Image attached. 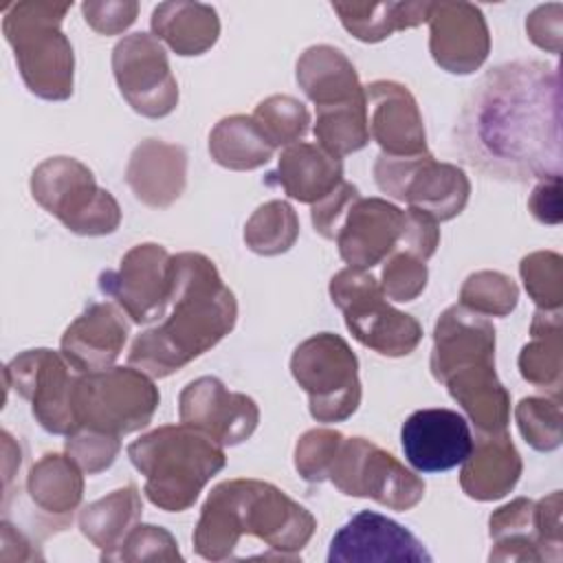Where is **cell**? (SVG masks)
Segmentation results:
<instances>
[{
    "label": "cell",
    "instance_id": "obj_6",
    "mask_svg": "<svg viewBox=\"0 0 563 563\" xmlns=\"http://www.w3.org/2000/svg\"><path fill=\"white\" fill-rule=\"evenodd\" d=\"M158 400L161 396L152 376L132 365L86 372L75 378L73 385V413L77 429L114 438L150 424Z\"/></svg>",
    "mask_w": 563,
    "mask_h": 563
},
{
    "label": "cell",
    "instance_id": "obj_39",
    "mask_svg": "<svg viewBox=\"0 0 563 563\" xmlns=\"http://www.w3.org/2000/svg\"><path fill=\"white\" fill-rule=\"evenodd\" d=\"M523 286L539 310H561L563 299V266L561 255L537 251L521 260L519 266Z\"/></svg>",
    "mask_w": 563,
    "mask_h": 563
},
{
    "label": "cell",
    "instance_id": "obj_37",
    "mask_svg": "<svg viewBox=\"0 0 563 563\" xmlns=\"http://www.w3.org/2000/svg\"><path fill=\"white\" fill-rule=\"evenodd\" d=\"M517 284L497 271H479L466 277L460 303L484 317H506L517 306Z\"/></svg>",
    "mask_w": 563,
    "mask_h": 563
},
{
    "label": "cell",
    "instance_id": "obj_12",
    "mask_svg": "<svg viewBox=\"0 0 563 563\" xmlns=\"http://www.w3.org/2000/svg\"><path fill=\"white\" fill-rule=\"evenodd\" d=\"M495 543L490 561H559L561 559V493L532 501L519 497L490 515Z\"/></svg>",
    "mask_w": 563,
    "mask_h": 563
},
{
    "label": "cell",
    "instance_id": "obj_4",
    "mask_svg": "<svg viewBox=\"0 0 563 563\" xmlns=\"http://www.w3.org/2000/svg\"><path fill=\"white\" fill-rule=\"evenodd\" d=\"M128 455L145 475L147 499L167 512L194 506L207 482L227 464L224 449L187 424H165L141 435L128 446Z\"/></svg>",
    "mask_w": 563,
    "mask_h": 563
},
{
    "label": "cell",
    "instance_id": "obj_24",
    "mask_svg": "<svg viewBox=\"0 0 563 563\" xmlns=\"http://www.w3.org/2000/svg\"><path fill=\"white\" fill-rule=\"evenodd\" d=\"M125 180L134 196L154 209H165L185 189L187 154L180 145L147 139L130 156Z\"/></svg>",
    "mask_w": 563,
    "mask_h": 563
},
{
    "label": "cell",
    "instance_id": "obj_8",
    "mask_svg": "<svg viewBox=\"0 0 563 563\" xmlns=\"http://www.w3.org/2000/svg\"><path fill=\"white\" fill-rule=\"evenodd\" d=\"M332 303L343 312L352 336L383 356H407L420 339L422 328L411 317L391 308L380 284L361 268H343L330 282Z\"/></svg>",
    "mask_w": 563,
    "mask_h": 563
},
{
    "label": "cell",
    "instance_id": "obj_36",
    "mask_svg": "<svg viewBox=\"0 0 563 563\" xmlns=\"http://www.w3.org/2000/svg\"><path fill=\"white\" fill-rule=\"evenodd\" d=\"M299 235V220L295 209L284 200H271L249 218L244 227V242L260 255H279L288 251Z\"/></svg>",
    "mask_w": 563,
    "mask_h": 563
},
{
    "label": "cell",
    "instance_id": "obj_30",
    "mask_svg": "<svg viewBox=\"0 0 563 563\" xmlns=\"http://www.w3.org/2000/svg\"><path fill=\"white\" fill-rule=\"evenodd\" d=\"M156 40H165L178 55H200L211 48L220 33L218 15L198 2H165L152 13Z\"/></svg>",
    "mask_w": 563,
    "mask_h": 563
},
{
    "label": "cell",
    "instance_id": "obj_2",
    "mask_svg": "<svg viewBox=\"0 0 563 563\" xmlns=\"http://www.w3.org/2000/svg\"><path fill=\"white\" fill-rule=\"evenodd\" d=\"M169 306V317L139 334L128 354V365L152 378H165L211 350L238 317L235 297L213 262L191 251L172 257Z\"/></svg>",
    "mask_w": 563,
    "mask_h": 563
},
{
    "label": "cell",
    "instance_id": "obj_9",
    "mask_svg": "<svg viewBox=\"0 0 563 563\" xmlns=\"http://www.w3.org/2000/svg\"><path fill=\"white\" fill-rule=\"evenodd\" d=\"M290 372L308 394L317 422H341L358 409V361L339 334L321 332L306 339L290 358Z\"/></svg>",
    "mask_w": 563,
    "mask_h": 563
},
{
    "label": "cell",
    "instance_id": "obj_15",
    "mask_svg": "<svg viewBox=\"0 0 563 563\" xmlns=\"http://www.w3.org/2000/svg\"><path fill=\"white\" fill-rule=\"evenodd\" d=\"M66 358L53 350H26L4 367V378L22 398L31 402L35 420L57 435L77 429L73 413V385Z\"/></svg>",
    "mask_w": 563,
    "mask_h": 563
},
{
    "label": "cell",
    "instance_id": "obj_13",
    "mask_svg": "<svg viewBox=\"0 0 563 563\" xmlns=\"http://www.w3.org/2000/svg\"><path fill=\"white\" fill-rule=\"evenodd\" d=\"M112 70L125 101L143 117L158 119L178 103V84L167 53L154 35L132 33L112 51Z\"/></svg>",
    "mask_w": 563,
    "mask_h": 563
},
{
    "label": "cell",
    "instance_id": "obj_46",
    "mask_svg": "<svg viewBox=\"0 0 563 563\" xmlns=\"http://www.w3.org/2000/svg\"><path fill=\"white\" fill-rule=\"evenodd\" d=\"M358 196V189L350 183H341L332 194H328L323 200H319L317 205H312V224L314 229L328 238L334 240L339 222L343 220L350 202Z\"/></svg>",
    "mask_w": 563,
    "mask_h": 563
},
{
    "label": "cell",
    "instance_id": "obj_5",
    "mask_svg": "<svg viewBox=\"0 0 563 563\" xmlns=\"http://www.w3.org/2000/svg\"><path fill=\"white\" fill-rule=\"evenodd\" d=\"M70 4L18 2L4 7L2 29L26 88L48 101L73 95V46L59 24Z\"/></svg>",
    "mask_w": 563,
    "mask_h": 563
},
{
    "label": "cell",
    "instance_id": "obj_17",
    "mask_svg": "<svg viewBox=\"0 0 563 563\" xmlns=\"http://www.w3.org/2000/svg\"><path fill=\"white\" fill-rule=\"evenodd\" d=\"M431 563V554L405 526L363 510L330 541L328 563Z\"/></svg>",
    "mask_w": 563,
    "mask_h": 563
},
{
    "label": "cell",
    "instance_id": "obj_32",
    "mask_svg": "<svg viewBox=\"0 0 563 563\" xmlns=\"http://www.w3.org/2000/svg\"><path fill=\"white\" fill-rule=\"evenodd\" d=\"M431 2H332L343 26L361 42H380L398 29L427 22Z\"/></svg>",
    "mask_w": 563,
    "mask_h": 563
},
{
    "label": "cell",
    "instance_id": "obj_29",
    "mask_svg": "<svg viewBox=\"0 0 563 563\" xmlns=\"http://www.w3.org/2000/svg\"><path fill=\"white\" fill-rule=\"evenodd\" d=\"M143 504L136 486L117 488L88 504L79 512V528L88 541L101 550V561H114L125 537L141 523Z\"/></svg>",
    "mask_w": 563,
    "mask_h": 563
},
{
    "label": "cell",
    "instance_id": "obj_26",
    "mask_svg": "<svg viewBox=\"0 0 563 563\" xmlns=\"http://www.w3.org/2000/svg\"><path fill=\"white\" fill-rule=\"evenodd\" d=\"M521 475V457L510 442L508 429L497 433H477L471 455L462 462L460 486L479 501L508 495Z\"/></svg>",
    "mask_w": 563,
    "mask_h": 563
},
{
    "label": "cell",
    "instance_id": "obj_7",
    "mask_svg": "<svg viewBox=\"0 0 563 563\" xmlns=\"http://www.w3.org/2000/svg\"><path fill=\"white\" fill-rule=\"evenodd\" d=\"M31 194L40 207L77 235H106L121 222L110 191L95 183L92 172L70 156L40 163L31 176Z\"/></svg>",
    "mask_w": 563,
    "mask_h": 563
},
{
    "label": "cell",
    "instance_id": "obj_43",
    "mask_svg": "<svg viewBox=\"0 0 563 563\" xmlns=\"http://www.w3.org/2000/svg\"><path fill=\"white\" fill-rule=\"evenodd\" d=\"M114 561H183L176 539L161 526L139 523L123 541Z\"/></svg>",
    "mask_w": 563,
    "mask_h": 563
},
{
    "label": "cell",
    "instance_id": "obj_31",
    "mask_svg": "<svg viewBox=\"0 0 563 563\" xmlns=\"http://www.w3.org/2000/svg\"><path fill=\"white\" fill-rule=\"evenodd\" d=\"M26 490L44 515L66 523L81 501L84 479L79 466L68 455L46 453L29 471Z\"/></svg>",
    "mask_w": 563,
    "mask_h": 563
},
{
    "label": "cell",
    "instance_id": "obj_45",
    "mask_svg": "<svg viewBox=\"0 0 563 563\" xmlns=\"http://www.w3.org/2000/svg\"><path fill=\"white\" fill-rule=\"evenodd\" d=\"M438 242H440V231H438V222L418 211V209H407L405 211V233H402V242L396 251H405V253H411L416 255L418 260L427 262L435 249H438Z\"/></svg>",
    "mask_w": 563,
    "mask_h": 563
},
{
    "label": "cell",
    "instance_id": "obj_33",
    "mask_svg": "<svg viewBox=\"0 0 563 563\" xmlns=\"http://www.w3.org/2000/svg\"><path fill=\"white\" fill-rule=\"evenodd\" d=\"M211 158L235 172H246L266 165L273 158L275 147L264 136L253 117L233 114L216 123L209 134Z\"/></svg>",
    "mask_w": 563,
    "mask_h": 563
},
{
    "label": "cell",
    "instance_id": "obj_49",
    "mask_svg": "<svg viewBox=\"0 0 563 563\" xmlns=\"http://www.w3.org/2000/svg\"><path fill=\"white\" fill-rule=\"evenodd\" d=\"M559 191H561V176L543 178L532 196H530V211L539 222L559 224L561 222V205H559Z\"/></svg>",
    "mask_w": 563,
    "mask_h": 563
},
{
    "label": "cell",
    "instance_id": "obj_38",
    "mask_svg": "<svg viewBox=\"0 0 563 563\" xmlns=\"http://www.w3.org/2000/svg\"><path fill=\"white\" fill-rule=\"evenodd\" d=\"M253 119L273 147H279V145L288 147L297 143L308 132V123H310V114L306 106L288 95H275L262 101L255 108Z\"/></svg>",
    "mask_w": 563,
    "mask_h": 563
},
{
    "label": "cell",
    "instance_id": "obj_27",
    "mask_svg": "<svg viewBox=\"0 0 563 563\" xmlns=\"http://www.w3.org/2000/svg\"><path fill=\"white\" fill-rule=\"evenodd\" d=\"M297 81L317 110L365 101L352 62L334 46H310L297 62Z\"/></svg>",
    "mask_w": 563,
    "mask_h": 563
},
{
    "label": "cell",
    "instance_id": "obj_41",
    "mask_svg": "<svg viewBox=\"0 0 563 563\" xmlns=\"http://www.w3.org/2000/svg\"><path fill=\"white\" fill-rule=\"evenodd\" d=\"M343 435L332 429H312L303 433L295 449V466L308 482L328 479V471Z\"/></svg>",
    "mask_w": 563,
    "mask_h": 563
},
{
    "label": "cell",
    "instance_id": "obj_11",
    "mask_svg": "<svg viewBox=\"0 0 563 563\" xmlns=\"http://www.w3.org/2000/svg\"><path fill=\"white\" fill-rule=\"evenodd\" d=\"M328 479L352 497H369L391 510H409L424 497V482L391 453L365 438H343Z\"/></svg>",
    "mask_w": 563,
    "mask_h": 563
},
{
    "label": "cell",
    "instance_id": "obj_3",
    "mask_svg": "<svg viewBox=\"0 0 563 563\" xmlns=\"http://www.w3.org/2000/svg\"><path fill=\"white\" fill-rule=\"evenodd\" d=\"M314 528L317 519L277 486L260 479H227L202 504L194 550L209 561L233 559L246 534L266 543L268 559H297Z\"/></svg>",
    "mask_w": 563,
    "mask_h": 563
},
{
    "label": "cell",
    "instance_id": "obj_47",
    "mask_svg": "<svg viewBox=\"0 0 563 563\" xmlns=\"http://www.w3.org/2000/svg\"><path fill=\"white\" fill-rule=\"evenodd\" d=\"M81 9L86 22L95 31L103 35H114L134 22L139 7L136 2H84Z\"/></svg>",
    "mask_w": 563,
    "mask_h": 563
},
{
    "label": "cell",
    "instance_id": "obj_19",
    "mask_svg": "<svg viewBox=\"0 0 563 563\" xmlns=\"http://www.w3.org/2000/svg\"><path fill=\"white\" fill-rule=\"evenodd\" d=\"M407 462L420 473H442L462 464L473 451L471 427L453 409H418L400 429Z\"/></svg>",
    "mask_w": 563,
    "mask_h": 563
},
{
    "label": "cell",
    "instance_id": "obj_1",
    "mask_svg": "<svg viewBox=\"0 0 563 563\" xmlns=\"http://www.w3.org/2000/svg\"><path fill=\"white\" fill-rule=\"evenodd\" d=\"M455 147L501 180L561 176V86L556 66L512 62L486 73L455 125Z\"/></svg>",
    "mask_w": 563,
    "mask_h": 563
},
{
    "label": "cell",
    "instance_id": "obj_10",
    "mask_svg": "<svg viewBox=\"0 0 563 563\" xmlns=\"http://www.w3.org/2000/svg\"><path fill=\"white\" fill-rule=\"evenodd\" d=\"M378 189L431 216L435 222L455 218L468 202L471 183L457 165L438 163L429 152L416 156L380 154L374 163Z\"/></svg>",
    "mask_w": 563,
    "mask_h": 563
},
{
    "label": "cell",
    "instance_id": "obj_40",
    "mask_svg": "<svg viewBox=\"0 0 563 563\" xmlns=\"http://www.w3.org/2000/svg\"><path fill=\"white\" fill-rule=\"evenodd\" d=\"M517 424L526 442L537 451H552L561 444V402L559 398H523L517 409Z\"/></svg>",
    "mask_w": 563,
    "mask_h": 563
},
{
    "label": "cell",
    "instance_id": "obj_20",
    "mask_svg": "<svg viewBox=\"0 0 563 563\" xmlns=\"http://www.w3.org/2000/svg\"><path fill=\"white\" fill-rule=\"evenodd\" d=\"M429 48L438 66L455 75L477 70L490 51L482 11L468 2H431Z\"/></svg>",
    "mask_w": 563,
    "mask_h": 563
},
{
    "label": "cell",
    "instance_id": "obj_14",
    "mask_svg": "<svg viewBox=\"0 0 563 563\" xmlns=\"http://www.w3.org/2000/svg\"><path fill=\"white\" fill-rule=\"evenodd\" d=\"M99 288L112 297L134 323L163 317L172 295V255L161 244L130 249L117 271L99 275Z\"/></svg>",
    "mask_w": 563,
    "mask_h": 563
},
{
    "label": "cell",
    "instance_id": "obj_28",
    "mask_svg": "<svg viewBox=\"0 0 563 563\" xmlns=\"http://www.w3.org/2000/svg\"><path fill=\"white\" fill-rule=\"evenodd\" d=\"M444 385L449 394L473 420L477 433H497L508 429L510 396L497 380L495 363H475L453 372Z\"/></svg>",
    "mask_w": 563,
    "mask_h": 563
},
{
    "label": "cell",
    "instance_id": "obj_16",
    "mask_svg": "<svg viewBox=\"0 0 563 563\" xmlns=\"http://www.w3.org/2000/svg\"><path fill=\"white\" fill-rule=\"evenodd\" d=\"M180 422L209 435L220 446H233L251 438L260 409L246 394H235L216 376L191 380L178 398Z\"/></svg>",
    "mask_w": 563,
    "mask_h": 563
},
{
    "label": "cell",
    "instance_id": "obj_48",
    "mask_svg": "<svg viewBox=\"0 0 563 563\" xmlns=\"http://www.w3.org/2000/svg\"><path fill=\"white\" fill-rule=\"evenodd\" d=\"M548 9L550 7H539L526 22V29H528V35L530 40L550 51V53H559L561 48V4L559 9L554 11L552 18H548Z\"/></svg>",
    "mask_w": 563,
    "mask_h": 563
},
{
    "label": "cell",
    "instance_id": "obj_25",
    "mask_svg": "<svg viewBox=\"0 0 563 563\" xmlns=\"http://www.w3.org/2000/svg\"><path fill=\"white\" fill-rule=\"evenodd\" d=\"M264 180L266 185H279L299 202L317 205L343 183V165L321 145L297 141L282 152L277 169L266 174Z\"/></svg>",
    "mask_w": 563,
    "mask_h": 563
},
{
    "label": "cell",
    "instance_id": "obj_22",
    "mask_svg": "<svg viewBox=\"0 0 563 563\" xmlns=\"http://www.w3.org/2000/svg\"><path fill=\"white\" fill-rule=\"evenodd\" d=\"M475 363H495V328L462 303L442 312L433 332L431 374L444 383L453 372Z\"/></svg>",
    "mask_w": 563,
    "mask_h": 563
},
{
    "label": "cell",
    "instance_id": "obj_23",
    "mask_svg": "<svg viewBox=\"0 0 563 563\" xmlns=\"http://www.w3.org/2000/svg\"><path fill=\"white\" fill-rule=\"evenodd\" d=\"M128 323L112 303H90L64 332L62 356L86 374L108 369L128 341Z\"/></svg>",
    "mask_w": 563,
    "mask_h": 563
},
{
    "label": "cell",
    "instance_id": "obj_35",
    "mask_svg": "<svg viewBox=\"0 0 563 563\" xmlns=\"http://www.w3.org/2000/svg\"><path fill=\"white\" fill-rule=\"evenodd\" d=\"M314 136L336 158L365 147L369 141L365 101L317 110Z\"/></svg>",
    "mask_w": 563,
    "mask_h": 563
},
{
    "label": "cell",
    "instance_id": "obj_18",
    "mask_svg": "<svg viewBox=\"0 0 563 563\" xmlns=\"http://www.w3.org/2000/svg\"><path fill=\"white\" fill-rule=\"evenodd\" d=\"M405 211L383 198H363L350 202L336 229L339 255L350 268H372L389 257L402 242Z\"/></svg>",
    "mask_w": 563,
    "mask_h": 563
},
{
    "label": "cell",
    "instance_id": "obj_34",
    "mask_svg": "<svg viewBox=\"0 0 563 563\" xmlns=\"http://www.w3.org/2000/svg\"><path fill=\"white\" fill-rule=\"evenodd\" d=\"M532 341L519 354L521 376L554 398L561 391V310H537L530 325Z\"/></svg>",
    "mask_w": 563,
    "mask_h": 563
},
{
    "label": "cell",
    "instance_id": "obj_42",
    "mask_svg": "<svg viewBox=\"0 0 563 563\" xmlns=\"http://www.w3.org/2000/svg\"><path fill=\"white\" fill-rule=\"evenodd\" d=\"M380 279L385 297L394 301H411L427 286V266L411 253L394 251L383 266Z\"/></svg>",
    "mask_w": 563,
    "mask_h": 563
},
{
    "label": "cell",
    "instance_id": "obj_21",
    "mask_svg": "<svg viewBox=\"0 0 563 563\" xmlns=\"http://www.w3.org/2000/svg\"><path fill=\"white\" fill-rule=\"evenodd\" d=\"M365 90L369 136L387 156H416L427 152L424 125L413 95L396 81H372Z\"/></svg>",
    "mask_w": 563,
    "mask_h": 563
},
{
    "label": "cell",
    "instance_id": "obj_44",
    "mask_svg": "<svg viewBox=\"0 0 563 563\" xmlns=\"http://www.w3.org/2000/svg\"><path fill=\"white\" fill-rule=\"evenodd\" d=\"M121 449V440L114 435L77 429L66 440V455L88 475L106 471Z\"/></svg>",
    "mask_w": 563,
    "mask_h": 563
}]
</instances>
